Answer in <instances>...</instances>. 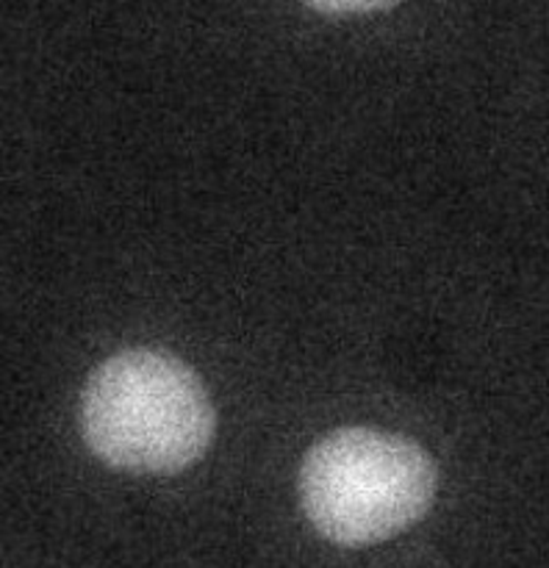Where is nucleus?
Wrapping results in <instances>:
<instances>
[{"instance_id": "nucleus-1", "label": "nucleus", "mask_w": 549, "mask_h": 568, "mask_svg": "<svg viewBox=\"0 0 549 568\" xmlns=\"http://www.w3.org/2000/svg\"><path fill=\"white\" fill-rule=\"evenodd\" d=\"M216 416L200 377L175 355L125 349L89 375L81 433L103 464L133 475H177L211 447Z\"/></svg>"}, {"instance_id": "nucleus-2", "label": "nucleus", "mask_w": 549, "mask_h": 568, "mask_svg": "<svg viewBox=\"0 0 549 568\" xmlns=\"http://www.w3.org/2000/svg\"><path fill=\"white\" fill-rule=\"evenodd\" d=\"M430 455L405 436L366 427L327 433L299 466V505L322 538L372 547L414 527L436 499Z\"/></svg>"}, {"instance_id": "nucleus-3", "label": "nucleus", "mask_w": 549, "mask_h": 568, "mask_svg": "<svg viewBox=\"0 0 549 568\" xmlns=\"http://www.w3.org/2000/svg\"><path fill=\"white\" fill-rule=\"evenodd\" d=\"M305 3L319 11H331V14H360V11L386 9L397 0H305Z\"/></svg>"}]
</instances>
